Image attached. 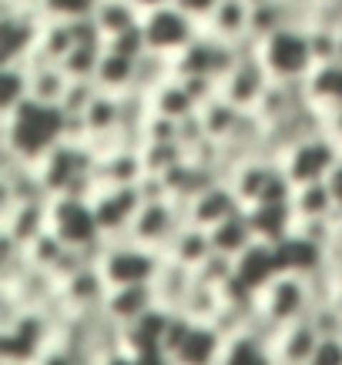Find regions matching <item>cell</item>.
Here are the masks:
<instances>
[{
    "label": "cell",
    "instance_id": "cell-1",
    "mask_svg": "<svg viewBox=\"0 0 342 365\" xmlns=\"http://www.w3.org/2000/svg\"><path fill=\"white\" fill-rule=\"evenodd\" d=\"M0 128H4V155H17L27 165H37L57 141H64L67 114L61 104H41L31 98L17 111L0 114Z\"/></svg>",
    "mask_w": 342,
    "mask_h": 365
},
{
    "label": "cell",
    "instance_id": "cell-2",
    "mask_svg": "<svg viewBox=\"0 0 342 365\" xmlns=\"http://www.w3.org/2000/svg\"><path fill=\"white\" fill-rule=\"evenodd\" d=\"M255 54L272 74V81H306L316 67L306 24H286L255 44Z\"/></svg>",
    "mask_w": 342,
    "mask_h": 365
},
{
    "label": "cell",
    "instance_id": "cell-3",
    "mask_svg": "<svg viewBox=\"0 0 342 365\" xmlns=\"http://www.w3.org/2000/svg\"><path fill=\"white\" fill-rule=\"evenodd\" d=\"M47 232H54L67 248H94L104 242L91 198L81 195H54L47 198Z\"/></svg>",
    "mask_w": 342,
    "mask_h": 365
},
{
    "label": "cell",
    "instance_id": "cell-4",
    "mask_svg": "<svg viewBox=\"0 0 342 365\" xmlns=\"http://www.w3.org/2000/svg\"><path fill=\"white\" fill-rule=\"evenodd\" d=\"M161 258L165 255L158 248H148V245L138 242H108L104 245V255H101V275L108 282V288L114 285H148L155 282L158 268H161Z\"/></svg>",
    "mask_w": 342,
    "mask_h": 365
},
{
    "label": "cell",
    "instance_id": "cell-5",
    "mask_svg": "<svg viewBox=\"0 0 342 365\" xmlns=\"http://www.w3.org/2000/svg\"><path fill=\"white\" fill-rule=\"evenodd\" d=\"M238 57H242V44L221 41V37H215V34H208L201 27L198 37H195L178 57H171V71H175L178 78L221 81L228 71H232V64Z\"/></svg>",
    "mask_w": 342,
    "mask_h": 365
},
{
    "label": "cell",
    "instance_id": "cell-6",
    "mask_svg": "<svg viewBox=\"0 0 342 365\" xmlns=\"http://www.w3.org/2000/svg\"><path fill=\"white\" fill-rule=\"evenodd\" d=\"M44 14L34 7L0 4V64H27L37 54Z\"/></svg>",
    "mask_w": 342,
    "mask_h": 365
},
{
    "label": "cell",
    "instance_id": "cell-7",
    "mask_svg": "<svg viewBox=\"0 0 342 365\" xmlns=\"http://www.w3.org/2000/svg\"><path fill=\"white\" fill-rule=\"evenodd\" d=\"M339 158H342L339 144L332 141L326 131H319L292 144L286 155L278 158V165H282V171L288 175L292 185H309V181H326V175L339 165Z\"/></svg>",
    "mask_w": 342,
    "mask_h": 365
},
{
    "label": "cell",
    "instance_id": "cell-8",
    "mask_svg": "<svg viewBox=\"0 0 342 365\" xmlns=\"http://www.w3.org/2000/svg\"><path fill=\"white\" fill-rule=\"evenodd\" d=\"M312 305H316V299H312L309 278L292 275V272H282V275L272 278V282L258 292V312L268 315L276 325L309 319Z\"/></svg>",
    "mask_w": 342,
    "mask_h": 365
},
{
    "label": "cell",
    "instance_id": "cell-9",
    "mask_svg": "<svg viewBox=\"0 0 342 365\" xmlns=\"http://www.w3.org/2000/svg\"><path fill=\"white\" fill-rule=\"evenodd\" d=\"M141 31L148 41V51H155L161 57H178L195 37L201 34V24L195 17H188L181 7L168 4L161 11H151L141 17Z\"/></svg>",
    "mask_w": 342,
    "mask_h": 365
},
{
    "label": "cell",
    "instance_id": "cell-10",
    "mask_svg": "<svg viewBox=\"0 0 342 365\" xmlns=\"http://www.w3.org/2000/svg\"><path fill=\"white\" fill-rule=\"evenodd\" d=\"M255 44H258V41L242 44V57H238L232 64V71L218 81V94L228 98L232 104H238L242 111H255L262 94L268 91V84H272V74L265 71V64L258 61V54H255Z\"/></svg>",
    "mask_w": 342,
    "mask_h": 365
},
{
    "label": "cell",
    "instance_id": "cell-11",
    "mask_svg": "<svg viewBox=\"0 0 342 365\" xmlns=\"http://www.w3.org/2000/svg\"><path fill=\"white\" fill-rule=\"evenodd\" d=\"M91 205H94L104 242H121L141 208V195H138V185H101L91 195Z\"/></svg>",
    "mask_w": 342,
    "mask_h": 365
},
{
    "label": "cell",
    "instance_id": "cell-12",
    "mask_svg": "<svg viewBox=\"0 0 342 365\" xmlns=\"http://www.w3.org/2000/svg\"><path fill=\"white\" fill-rule=\"evenodd\" d=\"M181 225H185V208H181V201H175V198L141 201V208H138V215H134V222H131V228H128L124 238L165 252V245L171 242V235H175Z\"/></svg>",
    "mask_w": 342,
    "mask_h": 365
},
{
    "label": "cell",
    "instance_id": "cell-13",
    "mask_svg": "<svg viewBox=\"0 0 342 365\" xmlns=\"http://www.w3.org/2000/svg\"><path fill=\"white\" fill-rule=\"evenodd\" d=\"M181 208H185V222L201 225V228H215V225L225 222L228 215L242 211L245 205L238 201L232 185H228L225 178H218V181H211L205 191H198L191 201H181Z\"/></svg>",
    "mask_w": 342,
    "mask_h": 365
},
{
    "label": "cell",
    "instance_id": "cell-14",
    "mask_svg": "<svg viewBox=\"0 0 342 365\" xmlns=\"http://www.w3.org/2000/svg\"><path fill=\"white\" fill-rule=\"evenodd\" d=\"M278 275H282V265H278V252L272 242H258L255 238L242 255H235V278L255 295Z\"/></svg>",
    "mask_w": 342,
    "mask_h": 365
},
{
    "label": "cell",
    "instance_id": "cell-15",
    "mask_svg": "<svg viewBox=\"0 0 342 365\" xmlns=\"http://www.w3.org/2000/svg\"><path fill=\"white\" fill-rule=\"evenodd\" d=\"M221 349H225V335L211 322L191 319V329L171 352V359H175V365H218Z\"/></svg>",
    "mask_w": 342,
    "mask_h": 365
},
{
    "label": "cell",
    "instance_id": "cell-16",
    "mask_svg": "<svg viewBox=\"0 0 342 365\" xmlns=\"http://www.w3.org/2000/svg\"><path fill=\"white\" fill-rule=\"evenodd\" d=\"M276 252H278V265H282V272L306 275V278L326 272V245L312 242V238H306L302 232L286 235V238L276 245Z\"/></svg>",
    "mask_w": 342,
    "mask_h": 365
},
{
    "label": "cell",
    "instance_id": "cell-17",
    "mask_svg": "<svg viewBox=\"0 0 342 365\" xmlns=\"http://www.w3.org/2000/svg\"><path fill=\"white\" fill-rule=\"evenodd\" d=\"M322 335L316 332V325L309 319H298L282 325L272 342V355H276V365H309L316 345H319Z\"/></svg>",
    "mask_w": 342,
    "mask_h": 365
},
{
    "label": "cell",
    "instance_id": "cell-18",
    "mask_svg": "<svg viewBox=\"0 0 342 365\" xmlns=\"http://www.w3.org/2000/svg\"><path fill=\"white\" fill-rule=\"evenodd\" d=\"M57 295L67 309L84 312V309H101V302L108 295V282L101 275L98 265H84L74 275H67L64 282H57Z\"/></svg>",
    "mask_w": 342,
    "mask_h": 365
},
{
    "label": "cell",
    "instance_id": "cell-19",
    "mask_svg": "<svg viewBox=\"0 0 342 365\" xmlns=\"http://www.w3.org/2000/svg\"><path fill=\"white\" fill-rule=\"evenodd\" d=\"M208 34L232 41V44H248L252 37V0H221L211 11V17L201 24Z\"/></svg>",
    "mask_w": 342,
    "mask_h": 365
},
{
    "label": "cell",
    "instance_id": "cell-20",
    "mask_svg": "<svg viewBox=\"0 0 342 365\" xmlns=\"http://www.w3.org/2000/svg\"><path fill=\"white\" fill-rule=\"evenodd\" d=\"M155 288L148 285H114L101 302V312L108 315L114 325H128V322L141 319L148 309H155Z\"/></svg>",
    "mask_w": 342,
    "mask_h": 365
},
{
    "label": "cell",
    "instance_id": "cell-21",
    "mask_svg": "<svg viewBox=\"0 0 342 365\" xmlns=\"http://www.w3.org/2000/svg\"><path fill=\"white\" fill-rule=\"evenodd\" d=\"M276 171H278V161H268V158L252 155V158H245V161L235 165V171L228 175V185L235 188L238 201L248 208V205H255V201H262L265 188H268V181H272Z\"/></svg>",
    "mask_w": 342,
    "mask_h": 365
},
{
    "label": "cell",
    "instance_id": "cell-22",
    "mask_svg": "<svg viewBox=\"0 0 342 365\" xmlns=\"http://www.w3.org/2000/svg\"><path fill=\"white\" fill-rule=\"evenodd\" d=\"M191 285H195V272L165 255V258H161V268H158V275H155V282H151L158 305H161V309H171V312H181L185 295L191 292Z\"/></svg>",
    "mask_w": 342,
    "mask_h": 365
},
{
    "label": "cell",
    "instance_id": "cell-23",
    "mask_svg": "<svg viewBox=\"0 0 342 365\" xmlns=\"http://www.w3.org/2000/svg\"><path fill=\"white\" fill-rule=\"evenodd\" d=\"M0 228L17 245H27L47 232V201H24L11 211H0Z\"/></svg>",
    "mask_w": 342,
    "mask_h": 365
},
{
    "label": "cell",
    "instance_id": "cell-24",
    "mask_svg": "<svg viewBox=\"0 0 342 365\" xmlns=\"http://www.w3.org/2000/svg\"><path fill=\"white\" fill-rule=\"evenodd\" d=\"M148 101H151V111L155 114H165V118H175V121L191 118V114L201 108L198 98H195L191 88H188V81L178 78V74H171L168 81H161V84L148 94Z\"/></svg>",
    "mask_w": 342,
    "mask_h": 365
},
{
    "label": "cell",
    "instance_id": "cell-25",
    "mask_svg": "<svg viewBox=\"0 0 342 365\" xmlns=\"http://www.w3.org/2000/svg\"><path fill=\"white\" fill-rule=\"evenodd\" d=\"M245 215H248L252 232H255L258 242L278 245L286 235L296 232V211H292V201H288V205H248Z\"/></svg>",
    "mask_w": 342,
    "mask_h": 365
},
{
    "label": "cell",
    "instance_id": "cell-26",
    "mask_svg": "<svg viewBox=\"0 0 342 365\" xmlns=\"http://www.w3.org/2000/svg\"><path fill=\"white\" fill-rule=\"evenodd\" d=\"M211 252H215V248H211V235H208V228H201V225L185 222L175 235H171V242L165 245V252H161V255L175 258V262H181V265H188L191 272H195V268H198Z\"/></svg>",
    "mask_w": 342,
    "mask_h": 365
},
{
    "label": "cell",
    "instance_id": "cell-27",
    "mask_svg": "<svg viewBox=\"0 0 342 365\" xmlns=\"http://www.w3.org/2000/svg\"><path fill=\"white\" fill-rule=\"evenodd\" d=\"M134 74H138V57L121 54V51L104 44L94 84L101 91H111V94H128V91H134Z\"/></svg>",
    "mask_w": 342,
    "mask_h": 365
},
{
    "label": "cell",
    "instance_id": "cell-28",
    "mask_svg": "<svg viewBox=\"0 0 342 365\" xmlns=\"http://www.w3.org/2000/svg\"><path fill=\"white\" fill-rule=\"evenodd\" d=\"M302 84H306V98H309L319 111L339 108L342 104V61L316 64L309 71V78L302 81Z\"/></svg>",
    "mask_w": 342,
    "mask_h": 365
},
{
    "label": "cell",
    "instance_id": "cell-29",
    "mask_svg": "<svg viewBox=\"0 0 342 365\" xmlns=\"http://www.w3.org/2000/svg\"><path fill=\"white\" fill-rule=\"evenodd\" d=\"M242 114L245 111L238 104H232V101L221 98V94L208 98L198 108V118H201V124H205V134H208L211 141H228L232 131L238 128V121H242Z\"/></svg>",
    "mask_w": 342,
    "mask_h": 365
},
{
    "label": "cell",
    "instance_id": "cell-30",
    "mask_svg": "<svg viewBox=\"0 0 342 365\" xmlns=\"http://www.w3.org/2000/svg\"><path fill=\"white\" fill-rule=\"evenodd\" d=\"M71 88L64 67L54 61H31V98L41 104H61Z\"/></svg>",
    "mask_w": 342,
    "mask_h": 365
},
{
    "label": "cell",
    "instance_id": "cell-31",
    "mask_svg": "<svg viewBox=\"0 0 342 365\" xmlns=\"http://www.w3.org/2000/svg\"><path fill=\"white\" fill-rule=\"evenodd\" d=\"M211 235V248L221 255H242L248 245L255 242V232H252V222H248V215L242 211H235V215H228L225 222H218L215 228H208Z\"/></svg>",
    "mask_w": 342,
    "mask_h": 365
},
{
    "label": "cell",
    "instance_id": "cell-32",
    "mask_svg": "<svg viewBox=\"0 0 342 365\" xmlns=\"http://www.w3.org/2000/svg\"><path fill=\"white\" fill-rule=\"evenodd\" d=\"M94 24H98L101 37H104V44H108L111 37L138 27V24H141V11H138L134 0H101L98 11H94Z\"/></svg>",
    "mask_w": 342,
    "mask_h": 365
},
{
    "label": "cell",
    "instance_id": "cell-33",
    "mask_svg": "<svg viewBox=\"0 0 342 365\" xmlns=\"http://www.w3.org/2000/svg\"><path fill=\"white\" fill-rule=\"evenodd\" d=\"M218 365H276V355H272V345L268 342L242 332V335H235V339H225Z\"/></svg>",
    "mask_w": 342,
    "mask_h": 365
},
{
    "label": "cell",
    "instance_id": "cell-34",
    "mask_svg": "<svg viewBox=\"0 0 342 365\" xmlns=\"http://www.w3.org/2000/svg\"><path fill=\"white\" fill-rule=\"evenodd\" d=\"M78 44V34H74V24L67 21H47L44 17V31H41V41H37V54L31 61H54L61 64L67 57V51ZM27 61V64H31Z\"/></svg>",
    "mask_w": 342,
    "mask_h": 365
},
{
    "label": "cell",
    "instance_id": "cell-35",
    "mask_svg": "<svg viewBox=\"0 0 342 365\" xmlns=\"http://www.w3.org/2000/svg\"><path fill=\"white\" fill-rule=\"evenodd\" d=\"M292 211H296V222H298V218H332L339 208H336L326 181H309V185H296Z\"/></svg>",
    "mask_w": 342,
    "mask_h": 365
},
{
    "label": "cell",
    "instance_id": "cell-36",
    "mask_svg": "<svg viewBox=\"0 0 342 365\" xmlns=\"http://www.w3.org/2000/svg\"><path fill=\"white\" fill-rule=\"evenodd\" d=\"M0 114L17 111L24 101H31V64H0Z\"/></svg>",
    "mask_w": 342,
    "mask_h": 365
},
{
    "label": "cell",
    "instance_id": "cell-37",
    "mask_svg": "<svg viewBox=\"0 0 342 365\" xmlns=\"http://www.w3.org/2000/svg\"><path fill=\"white\" fill-rule=\"evenodd\" d=\"M101 54H104V44H98V41H78V44L67 51L61 67H64V74L71 81H94Z\"/></svg>",
    "mask_w": 342,
    "mask_h": 365
},
{
    "label": "cell",
    "instance_id": "cell-38",
    "mask_svg": "<svg viewBox=\"0 0 342 365\" xmlns=\"http://www.w3.org/2000/svg\"><path fill=\"white\" fill-rule=\"evenodd\" d=\"M138 151H141L144 171H155V175H165V171H171V168L178 165V161L188 158L181 141H144Z\"/></svg>",
    "mask_w": 342,
    "mask_h": 365
},
{
    "label": "cell",
    "instance_id": "cell-39",
    "mask_svg": "<svg viewBox=\"0 0 342 365\" xmlns=\"http://www.w3.org/2000/svg\"><path fill=\"white\" fill-rule=\"evenodd\" d=\"M218 309H221V288L205 285V282H198V278H195L191 292L185 295L181 312H185L188 319H195V322H211Z\"/></svg>",
    "mask_w": 342,
    "mask_h": 365
},
{
    "label": "cell",
    "instance_id": "cell-40",
    "mask_svg": "<svg viewBox=\"0 0 342 365\" xmlns=\"http://www.w3.org/2000/svg\"><path fill=\"white\" fill-rule=\"evenodd\" d=\"M101 0H41V14L47 21H67V24H78L94 17Z\"/></svg>",
    "mask_w": 342,
    "mask_h": 365
},
{
    "label": "cell",
    "instance_id": "cell-41",
    "mask_svg": "<svg viewBox=\"0 0 342 365\" xmlns=\"http://www.w3.org/2000/svg\"><path fill=\"white\" fill-rule=\"evenodd\" d=\"M64 248L67 245L61 242L54 232H44V235H37V238L24 248V255H27V262H31V265L47 268V272H51V268L57 265V258L64 255Z\"/></svg>",
    "mask_w": 342,
    "mask_h": 365
},
{
    "label": "cell",
    "instance_id": "cell-42",
    "mask_svg": "<svg viewBox=\"0 0 342 365\" xmlns=\"http://www.w3.org/2000/svg\"><path fill=\"white\" fill-rule=\"evenodd\" d=\"M306 27H309V44L316 64L339 61V27H326V24H306Z\"/></svg>",
    "mask_w": 342,
    "mask_h": 365
},
{
    "label": "cell",
    "instance_id": "cell-43",
    "mask_svg": "<svg viewBox=\"0 0 342 365\" xmlns=\"http://www.w3.org/2000/svg\"><path fill=\"white\" fill-rule=\"evenodd\" d=\"M232 275H235V258L232 255H221V252H211L208 258L195 268V278L205 282V285H215V288H221Z\"/></svg>",
    "mask_w": 342,
    "mask_h": 365
},
{
    "label": "cell",
    "instance_id": "cell-44",
    "mask_svg": "<svg viewBox=\"0 0 342 365\" xmlns=\"http://www.w3.org/2000/svg\"><path fill=\"white\" fill-rule=\"evenodd\" d=\"M98 84L94 81H71V88H67L64 101H61V108H64V114H71V118H84V111L91 108V101L98 98Z\"/></svg>",
    "mask_w": 342,
    "mask_h": 365
},
{
    "label": "cell",
    "instance_id": "cell-45",
    "mask_svg": "<svg viewBox=\"0 0 342 365\" xmlns=\"http://www.w3.org/2000/svg\"><path fill=\"white\" fill-rule=\"evenodd\" d=\"M309 365H342V335H322Z\"/></svg>",
    "mask_w": 342,
    "mask_h": 365
},
{
    "label": "cell",
    "instance_id": "cell-46",
    "mask_svg": "<svg viewBox=\"0 0 342 365\" xmlns=\"http://www.w3.org/2000/svg\"><path fill=\"white\" fill-rule=\"evenodd\" d=\"M108 47H114V51H121V54H131V57H141L144 51H148V41H144V31L141 24L138 27H131V31L118 34V37H111Z\"/></svg>",
    "mask_w": 342,
    "mask_h": 365
},
{
    "label": "cell",
    "instance_id": "cell-47",
    "mask_svg": "<svg viewBox=\"0 0 342 365\" xmlns=\"http://www.w3.org/2000/svg\"><path fill=\"white\" fill-rule=\"evenodd\" d=\"M221 0H175V7H181V11L188 14V17H195L198 24H205L211 17V11L218 7Z\"/></svg>",
    "mask_w": 342,
    "mask_h": 365
},
{
    "label": "cell",
    "instance_id": "cell-48",
    "mask_svg": "<svg viewBox=\"0 0 342 365\" xmlns=\"http://www.w3.org/2000/svg\"><path fill=\"white\" fill-rule=\"evenodd\" d=\"M322 131L329 134L332 141L339 144V151H342V104H339V108L322 111Z\"/></svg>",
    "mask_w": 342,
    "mask_h": 365
},
{
    "label": "cell",
    "instance_id": "cell-49",
    "mask_svg": "<svg viewBox=\"0 0 342 365\" xmlns=\"http://www.w3.org/2000/svg\"><path fill=\"white\" fill-rule=\"evenodd\" d=\"M94 365H138V362H134V355L128 349H111V352L98 355Z\"/></svg>",
    "mask_w": 342,
    "mask_h": 365
},
{
    "label": "cell",
    "instance_id": "cell-50",
    "mask_svg": "<svg viewBox=\"0 0 342 365\" xmlns=\"http://www.w3.org/2000/svg\"><path fill=\"white\" fill-rule=\"evenodd\" d=\"M326 185H329V195H332V201H336V208L342 211V158H339V165L326 175Z\"/></svg>",
    "mask_w": 342,
    "mask_h": 365
},
{
    "label": "cell",
    "instance_id": "cell-51",
    "mask_svg": "<svg viewBox=\"0 0 342 365\" xmlns=\"http://www.w3.org/2000/svg\"><path fill=\"white\" fill-rule=\"evenodd\" d=\"M134 4H138V11H141V17H144V14L161 11V7H168V4H175V0H134Z\"/></svg>",
    "mask_w": 342,
    "mask_h": 365
},
{
    "label": "cell",
    "instance_id": "cell-52",
    "mask_svg": "<svg viewBox=\"0 0 342 365\" xmlns=\"http://www.w3.org/2000/svg\"><path fill=\"white\" fill-rule=\"evenodd\" d=\"M0 4H14V7H34V11H41V0H0Z\"/></svg>",
    "mask_w": 342,
    "mask_h": 365
},
{
    "label": "cell",
    "instance_id": "cell-53",
    "mask_svg": "<svg viewBox=\"0 0 342 365\" xmlns=\"http://www.w3.org/2000/svg\"><path fill=\"white\" fill-rule=\"evenodd\" d=\"M339 61H342V27H339Z\"/></svg>",
    "mask_w": 342,
    "mask_h": 365
}]
</instances>
